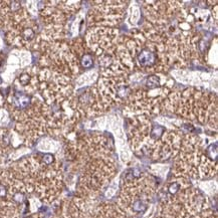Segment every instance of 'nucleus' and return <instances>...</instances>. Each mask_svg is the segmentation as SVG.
Returning <instances> with one entry per match:
<instances>
[{"instance_id":"2","label":"nucleus","mask_w":218,"mask_h":218,"mask_svg":"<svg viewBox=\"0 0 218 218\" xmlns=\"http://www.w3.org/2000/svg\"><path fill=\"white\" fill-rule=\"evenodd\" d=\"M79 63L82 64V67L86 70L93 67L94 65V56L92 52H86L81 56V59H78Z\"/></svg>"},{"instance_id":"6","label":"nucleus","mask_w":218,"mask_h":218,"mask_svg":"<svg viewBox=\"0 0 218 218\" xmlns=\"http://www.w3.org/2000/svg\"><path fill=\"white\" fill-rule=\"evenodd\" d=\"M25 199V195L22 192H16L15 194L13 195V200L17 203H22Z\"/></svg>"},{"instance_id":"3","label":"nucleus","mask_w":218,"mask_h":218,"mask_svg":"<svg viewBox=\"0 0 218 218\" xmlns=\"http://www.w3.org/2000/svg\"><path fill=\"white\" fill-rule=\"evenodd\" d=\"M167 190H168V193H170L171 195H175L178 193V191L180 190V184L177 182H172L168 185L167 187Z\"/></svg>"},{"instance_id":"4","label":"nucleus","mask_w":218,"mask_h":218,"mask_svg":"<svg viewBox=\"0 0 218 218\" xmlns=\"http://www.w3.org/2000/svg\"><path fill=\"white\" fill-rule=\"evenodd\" d=\"M30 82H31V77L28 74H25L24 72V74H22L19 77V82L21 86H27Z\"/></svg>"},{"instance_id":"5","label":"nucleus","mask_w":218,"mask_h":218,"mask_svg":"<svg viewBox=\"0 0 218 218\" xmlns=\"http://www.w3.org/2000/svg\"><path fill=\"white\" fill-rule=\"evenodd\" d=\"M42 162L46 165H50L54 162V156L52 154H44L42 156Z\"/></svg>"},{"instance_id":"7","label":"nucleus","mask_w":218,"mask_h":218,"mask_svg":"<svg viewBox=\"0 0 218 218\" xmlns=\"http://www.w3.org/2000/svg\"><path fill=\"white\" fill-rule=\"evenodd\" d=\"M7 194V190L5 186H3L2 184H0V197H5Z\"/></svg>"},{"instance_id":"1","label":"nucleus","mask_w":218,"mask_h":218,"mask_svg":"<svg viewBox=\"0 0 218 218\" xmlns=\"http://www.w3.org/2000/svg\"><path fill=\"white\" fill-rule=\"evenodd\" d=\"M89 14V25L98 26H113L123 18L125 12L124 1H99Z\"/></svg>"},{"instance_id":"8","label":"nucleus","mask_w":218,"mask_h":218,"mask_svg":"<svg viewBox=\"0 0 218 218\" xmlns=\"http://www.w3.org/2000/svg\"><path fill=\"white\" fill-rule=\"evenodd\" d=\"M27 218H32V217H27Z\"/></svg>"}]
</instances>
